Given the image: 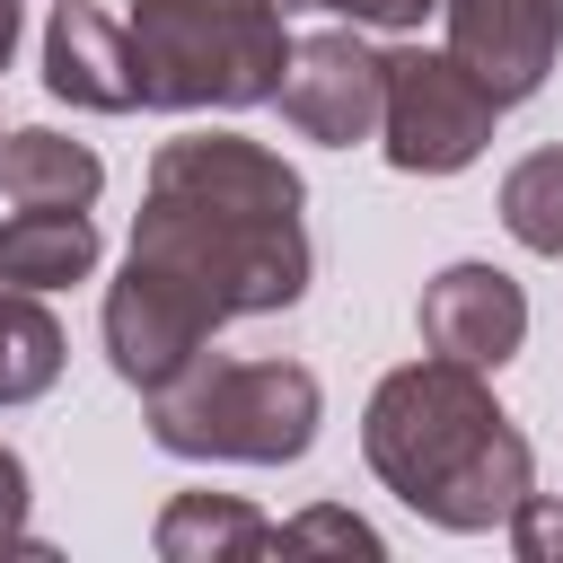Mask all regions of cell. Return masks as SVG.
Here are the masks:
<instances>
[{"label":"cell","mask_w":563,"mask_h":563,"mask_svg":"<svg viewBox=\"0 0 563 563\" xmlns=\"http://www.w3.org/2000/svg\"><path fill=\"white\" fill-rule=\"evenodd\" d=\"M308 185L282 150L238 132L158 141L123 282L106 290V361L123 387H167L238 317H273L308 290Z\"/></svg>","instance_id":"obj_1"},{"label":"cell","mask_w":563,"mask_h":563,"mask_svg":"<svg viewBox=\"0 0 563 563\" xmlns=\"http://www.w3.org/2000/svg\"><path fill=\"white\" fill-rule=\"evenodd\" d=\"M44 88H53L62 106H88V114H132V106H141V79H132V35H123V18H106V9H88V0H53Z\"/></svg>","instance_id":"obj_9"},{"label":"cell","mask_w":563,"mask_h":563,"mask_svg":"<svg viewBox=\"0 0 563 563\" xmlns=\"http://www.w3.org/2000/svg\"><path fill=\"white\" fill-rule=\"evenodd\" d=\"M282 9H325V0H282Z\"/></svg>","instance_id":"obj_20"},{"label":"cell","mask_w":563,"mask_h":563,"mask_svg":"<svg viewBox=\"0 0 563 563\" xmlns=\"http://www.w3.org/2000/svg\"><path fill=\"white\" fill-rule=\"evenodd\" d=\"M97 273V220L88 211H9L0 220V290H62Z\"/></svg>","instance_id":"obj_11"},{"label":"cell","mask_w":563,"mask_h":563,"mask_svg":"<svg viewBox=\"0 0 563 563\" xmlns=\"http://www.w3.org/2000/svg\"><path fill=\"white\" fill-rule=\"evenodd\" d=\"M132 79L141 106L194 114V106H264L290 70L282 0H132Z\"/></svg>","instance_id":"obj_3"},{"label":"cell","mask_w":563,"mask_h":563,"mask_svg":"<svg viewBox=\"0 0 563 563\" xmlns=\"http://www.w3.org/2000/svg\"><path fill=\"white\" fill-rule=\"evenodd\" d=\"M493 123H501V97L457 53H431V44H396L387 53V123H378V141H387V158L405 176L475 167Z\"/></svg>","instance_id":"obj_5"},{"label":"cell","mask_w":563,"mask_h":563,"mask_svg":"<svg viewBox=\"0 0 563 563\" xmlns=\"http://www.w3.org/2000/svg\"><path fill=\"white\" fill-rule=\"evenodd\" d=\"M273 97H282L299 141H325V150L378 141V123H387V53H369L361 35H308V44H290V70H282Z\"/></svg>","instance_id":"obj_6"},{"label":"cell","mask_w":563,"mask_h":563,"mask_svg":"<svg viewBox=\"0 0 563 563\" xmlns=\"http://www.w3.org/2000/svg\"><path fill=\"white\" fill-rule=\"evenodd\" d=\"M440 18H449V53L501 106L537 97L563 53V0H440Z\"/></svg>","instance_id":"obj_7"},{"label":"cell","mask_w":563,"mask_h":563,"mask_svg":"<svg viewBox=\"0 0 563 563\" xmlns=\"http://www.w3.org/2000/svg\"><path fill=\"white\" fill-rule=\"evenodd\" d=\"M26 457L18 449H0V554H44L35 545V528H26Z\"/></svg>","instance_id":"obj_16"},{"label":"cell","mask_w":563,"mask_h":563,"mask_svg":"<svg viewBox=\"0 0 563 563\" xmlns=\"http://www.w3.org/2000/svg\"><path fill=\"white\" fill-rule=\"evenodd\" d=\"M317 369L299 361H220L202 352L167 387H150V440L167 457H229V466H290L317 440Z\"/></svg>","instance_id":"obj_4"},{"label":"cell","mask_w":563,"mask_h":563,"mask_svg":"<svg viewBox=\"0 0 563 563\" xmlns=\"http://www.w3.org/2000/svg\"><path fill=\"white\" fill-rule=\"evenodd\" d=\"M422 343L466 369H501L528 343V290L501 264H449L422 282Z\"/></svg>","instance_id":"obj_8"},{"label":"cell","mask_w":563,"mask_h":563,"mask_svg":"<svg viewBox=\"0 0 563 563\" xmlns=\"http://www.w3.org/2000/svg\"><path fill=\"white\" fill-rule=\"evenodd\" d=\"M9 53H18V0H0V70H9Z\"/></svg>","instance_id":"obj_19"},{"label":"cell","mask_w":563,"mask_h":563,"mask_svg":"<svg viewBox=\"0 0 563 563\" xmlns=\"http://www.w3.org/2000/svg\"><path fill=\"white\" fill-rule=\"evenodd\" d=\"M273 519H255L246 501L229 493H176L158 510V554L167 563H246V554H273Z\"/></svg>","instance_id":"obj_12"},{"label":"cell","mask_w":563,"mask_h":563,"mask_svg":"<svg viewBox=\"0 0 563 563\" xmlns=\"http://www.w3.org/2000/svg\"><path fill=\"white\" fill-rule=\"evenodd\" d=\"M501 229L528 255H563V150H528L501 176Z\"/></svg>","instance_id":"obj_14"},{"label":"cell","mask_w":563,"mask_h":563,"mask_svg":"<svg viewBox=\"0 0 563 563\" xmlns=\"http://www.w3.org/2000/svg\"><path fill=\"white\" fill-rule=\"evenodd\" d=\"M97 185H106V167L88 141H62V132H9L0 141V202L9 211H88Z\"/></svg>","instance_id":"obj_10"},{"label":"cell","mask_w":563,"mask_h":563,"mask_svg":"<svg viewBox=\"0 0 563 563\" xmlns=\"http://www.w3.org/2000/svg\"><path fill=\"white\" fill-rule=\"evenodd\" d=\"M325 9H343L352 26H387V35H396V26H422L440 0H325Z\"/></svg>","instance_id":"obj_18"},{"label":"cell","mask_w":563,"mask_h":563,"mask_svg":"<svg viewBox=\"0 0 563 563\" xmlns=\"http://www.w3.org/2000/svg\"><path fill=\"white\" fill-rule=\"evenodd\" d=\"M361 449H369V475L422 510L431 528H501L528 493H537V457L519 440V422L493 405L484 369L466 361H405L378 378L369 413H361Z\"/></svg>","instance_id":"obj_2"},{"label":"cell","mask_w":563,"mask_h":563,"mask_svg":"<svg viewBox=\"0 0 563 563\" xmlns=\"http://www.w3.org/2000/svg\"><path fill=\"white\" fill-rule=\"evenodd\" d=\"M273 554H378V528L352 510H299V519H282Z\"/></svg>","instance_id":"obj_15"},{"label":"cell","mask_w":563,"mask_h":563,"mask_svg":"<svg viewBox=\"0 0 563 563\" xmlns=\"http://www.w3.org/2000/svg\"><path fill=\"white\" fill-rule=\"evenodd\" d=\"M62 378V325L35 290H0V405H26Z\"/></svg>","instance_id":"obj_13"},{"label":"cell","mask_w":563,"mask_h":563,"mask_svg":"<svg viewBox=\"0 0 563 563\" xmlns=\"http://www.w3.org/2000/svg\"><path fill=\"white\" fill-rule=\"evenodd\" d=\"M510 545H519L528 563H545V554H563V501H545V493H528V501L510 510Z\"/></svg>","instance_id":"obj_17"}]
</instances>
